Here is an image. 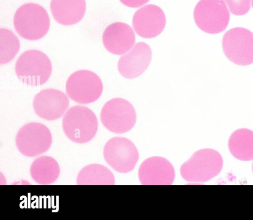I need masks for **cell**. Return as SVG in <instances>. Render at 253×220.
Masks as SVG:
<instances>
[{"label":"cell","instance_id":"cell-19","mask_svg":"<svg viewBox=\"0 0 253 220\" xmlns=\"http://www.w3.org/2000/svg\"><path fill=\"white\" fill-rule=\"evenodd\" d=\"M115 180L112 172L105 166L91 164L84 167L79 173L78 185H113Z\"/></svg>","mask_w":253,"mask_h":220},{"label":"cell","instance_id":"cell-14","mask_svg":"<svg viewBox=\"0 0 253 220\" xmlns=\"http://www.w3.org/2000/svg\"><path fill=\"white\" fill-rule=\"evenodd\" d=\"M152 59V51L144 42L136 43L127 53L121 56L118 62V70L124 78L132 79L143 73Z\"/></svg>","mask_w":253,"mask_h":220},{"label":"cell","instance_id":"cell-5","mask_svg":"<svg viewBox=\"0 0 253 220\" xmlns=\"http://www.w3.org/2000/svg\"><path fill=\"white\" fill-rule=\"evenodd\" d=\"M193 15L198 27L211 34L224 31L230 20V11L223 0H200L194 8Z\"/></svg>","mask_w":253,"mask_h":220},{"label":"cell","instance_id":"cell-2","mask_svg":"<svg viewBox=\"0 0 253 220\" xmlns=\"http://www.w3.org/2000/svg\"><path fill=\"white\" fill-rule=\"evenodd\" d=\"M223 166L222 157L217 151L210 148L200 149L181 166L180 172L189 182H204L216 176Z\"/></svg>","mask_w":253,"mask_h":220},{"label":"cell","instance_id":"cell-23","mask_svg":"<svg viewBox=\"0 0 253 220\" xmlns=\"http://www.w3.org/2000/svg\"><path fill=\"white\" fill-rule=\"evenodd\" d=\"M251 4L252 7H253V0H251Z\"/></svg>","mask_w":253,"mask_h":220},{"label":"cell","instance_id":"cell-11","mask_svg":"<svg viewBox=\"0 0 253 220\" xmlns=\"http://www.w3.org/2000/svg\"><path fill=\"white\" fill-rule=\"evenodd\" d=\"M69 106L67 95L54 88H46L34 97L33 107L35 113L40 118L48 121L61 117Z\"/></svg>","mask_w":253,"mask_h":220},{"label":"cell","instance_id":"cell-6","mask_svg":"<svg viewBox=\"0 0 253 220\" xmlns=\"http://www.w3.org/2000/svg\"><path fill=\"white\" fill-rule=\"evenodd\" d=\"M68 96L75 102L86 104L97 100L102 94L103 86L100 77L88 70L73 72L66 83Z\"/></svg>","mask_w":253,"mask_h":220},{"label":"cell","instance_id":"cell-15","mask_svg":"<svg viewBox=\"0 0 253 220\" xmlns=\"http://www.w3.org/2000/svg\"><path fill=\"white\" fill-rule=\"evenodd\" d=\"M135 42V35L128 24L120 22L108 26L102 35L103 44L107 51L116 55H122L128 51Z\"/></svg>","mask_w":253,"mask_h":220},{"label":"cell","instance_id":"cell-8","mask_svg":"<svg viewBox=\"0 0 253 220\" xmlns=\"http://www.w3.org/2000/svg\"><path fill=\"white\" fill-rule=\"evenodd\" d=\"M222 47L234 64L247 66L253 63V33L249 30L236 27L228 30L223 37Z\"/></svg>","mask_w":253,"mask_h":220},{"label":"cell","instance_id":"cell-12","mask_svg":"<svg viewBox=\"0 0 253 220\" xmlns=\"http://www.w3.org/2000/svg\"><path fill=\"white\" fill-rule=\"evenodd\" d=\"M166 19L163 10L154 4H147L139 8L132 18L136 33L145 39L155 38L164 30Z\"/></svg>","mask_w":253,"mask_h":220},{"label":"cell","instance_id":"cell-22","mask_svg":"<svg viewBox=\"0 0 253 220\" xmlns=\"http://www.w3.org/2000/svg\"><path fill=\"white\" fill-rule=\"evenodd\" d=\"M125 5L132 7H139L148 2L149 0H120Z\"/></svg>","mask_w":253,"mask_h":220},{"label":"cell","instance_id":"cell-7","mask_svg":"<svg viewBox=\"0 0 253 220\" xmlns=\"http://www.w3.org/2000/svg\"><path fill=\"white\" fill-rule=\"evenodd\" d=\"M100 120L108 131L120 134L133 128L136 121V114L134 107L128 101L122 98H114L103 105Z\"/></svg>","mask_w":253,"mask_h":220},{"label":"cell","instance_id":"cell-16","mask_svg":"<svg viewBox=\"0 0 253 220\" xmlns=\"http://www.w3.org/2000/svg\"><path fill=\"white\" fill-rule=\"evenodd\" d=\"M50 7L56 22L70 26L83 19L85 12L86 2L85 0H51Z\"/></svg>","mask_w":253,"mask_h":220},{"label":"cell","instance_id":"cell-24","mask_svg":"<svg viewBox=\"0 0 253 220\" xmlns=\"http://www.w3.org/2000/svg\"><path fill=\"white\" fill-rule=\"evenodd\" d=\"M252 171H253V163L252 164Z\"/></svg>","mask_w":253,"mask_h":220},{"label":"cell","instance_id":"cell-10","mask_svg":"<svg viewBox=\"0 0 253 220\" xmlns=\"http://www.w3.org/2000/svg\"><path fill=\"white\" fill-rule=\"evenodd\" d=\"M103 156L107 163L120 173L131 171L138 160L139 153L134 143L123 137L110 139L103 148Z\"/></svg>","mask_w":253,"mask_h":220},{"label":"cell","instance_id":"cell-20","mask_svg":"<svg viewBox=\"0 0 253 220\" xmlns=\"http://www.w3.org/2000/svg\"><path fill=\"white\" fill-rule=\"evenodd\" d=\"M20 42L16 35L10 30L0 29V64L11 61L20 49Z\"/></svg>","mask_w":253,"mask_h":220},{"label":"cell","instance_id":"cell-18","mask_svg":"<svg viewBox=\"0 0 253 220\" xmlns=\"http://www.w3.org/2000/svg\"><path fill=\"white\" fill-rule=\"evenodd\" d=\"M228 148L235 158L244 161L253 160V131L241 128L234 131L229 137Z\"/></svg>","mask_w":253,"mask_h":220},{"label":"cell","instance_id":"cell-17","mask_svg":"<svg viewBox=\"0 0 253 220\" xmlns=\"http://www.w3.org/2000/svg\"><path fill=\"white\" fill-rule=\"evenodd\" d=\"M30 173L32 179L37 183L50 184L58 178L60 167L58 162L52 157L42 156L33 161Z\"/></svg>","mask_w":253,"mask_h":220},{"label":"cell","instance_id":"cell-4","mask_svg":"<svg viewBox=\"0 0 253 220\" xmlns=\"http://www.w3.org/2000/svg\"><path fill=\"white\" fill-rule=\"evenodd\" d=\"M15 72L18 79L30 86L45 83L52 72V64L48 57L37 49L23 52L17 59Z\"/></svg>","mask_w":253,"mask_h":220},{"label":"cell","instance_id":"cell-21","mask_svg":"<svg viewBox=\"0 0 253 220\" xmlns=\"http://www.w3.org/2000/svg\"><path fill=\"white\" fill-rule=\"evenodd\" d=\"M226 4L230 12L237 16L243 15L248 13L251 8V0H223Z\"/></svg>","mask_w":253,"mask_h":220},{"label":"cell","instance_id":"cell-9","mask_svg":"<svg viewBox=\"0 0 253 220\" xmlns=\"http://www.w3.org/2000/svg\"><path fill=\"white\" fill-rule=\"evenodd\" d=\"M52 135L44 125L31 122L22 126L18 131L15 143L23 155L34 157L47 151L52 143Z\"/></svg>","mask_w":253,"mask_h":220},{"label":"cell","instance_id":"cell-13","mask_svg":"<svg viewBox=\"0 0 253 220\" xmlns=\"http://www.w3.org/2000/svg\"><path fill=\"white\" fill-rule=\"evenodd\" d=\"M140 182L145 185H169L175 178V171L165 158L154 156L144 160L138 170Z\"/></svg>","mask_w":253,"mask_h":220},{"label":"cell","instance_id":"cell-1","mask_svg":"<svg viewBox=\"0 0 253 220\" xmlns=\"http://www.w3.org/2000/svg\"><path fill=\"white\" fill-rule=\"evenodd\" d=\"M13 24L20 37L27 40L36 41L43 38L48 32L50 19L42 6L28 3L21 5L16 11Z\"/></svg>","mask_w":253,"mask_h":220},{"label":"cell","instance_id":"cell-3","mask_svg":"<svg viewBox=\"0 0 253 220\" xmlns=\"http://www.w3.org/2000/svg\"><path fill=\"white\" fill-rule=\"evenodd\" d=\"M62 128L66 136L72 141L85 143L96 135L98 121L94 113L83 105H75L65 112Z\"/></svg>","mask_w":253,"mask_h":220}]
</instances>
